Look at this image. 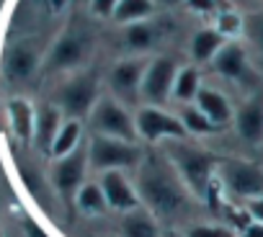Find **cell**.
I'll return each instance as SVG.
<instances>
[{"mask_svg":"<svg viewBox=\"0 0 263 237\" xmlns=\"http://www.w3.org/2000/svg\"><path fill=\"white\" fill-rule=\"evenodd\" d=\"M135 186L140 193V204L150 209L158 222H176L191 211L194 196L171 165V160L163 155H147L135 170Z\"/></svg>","mask_w":263,"mask_h":237,"instance_id":"6da1fadb","label":"cell"},{"mask_svg":"<svg viewBox=\"0 0 263 237\" xmlns=\"http://www.w3.org/2000/svg\"><path fill=\"white\" fill-rule=\"evenodd\" d=\"M160 150L171 160V165L176 168V173L191 191V196L199 201H206L212 196V183L217 181L222 157L214 155L212 150H204L186 140H165L160 145Z\"/></svg>","mask_w":263,"mask_h":237,"instance_id":"7a4b0ae2","label":"cell"},{"mask_svg":"<svg viewBox=\"0 0 263 237\" xmlns=\"http://www.w3.org/2000/svg\"><path fill=\"white\" fill-rule=\"evenodd\" d=\"M85 147H88L90 170H98V173H108V170L129 173V170H137L140 163L145 160V150L140 147V142H126L116 137L93 134Z\"/></svg>","mask_w":263,"mask_h":237,"instance_id":"3957f363","label":"cell"},{"mask_svg":"<svg viewBox=\"0 0 263 237\" xmlns=\"http://www.w3.org/2000/svg\"><path fill=\"white\" fill-rule=\"evenodd\" d=\"M217 183L222 186L230 201L245 204L250 199L263 196V168L250 160L222 157L219 170H217Z\"/></svg>","mask_w":263,"mask_h":237,"instance_id":"277c9868","label":"cell"},{"mask_svg":"<svg viewBox=\"0 0 263 237\" xmlns=\"http://www.w3.org/2000/svg\"><path fill=\"white\" fill-rule=\"evenodd\" d=\"M88 122H90L93 134L116 137V140H126V142H140L135 113L129 111V106L116 101L114 95H101L98 98L96 108L88 116Z\"/></svg>","mask_w":263,"mask_h":237,"instance_id":"5b68a950","label":"cell"},{"mask_svg":"<svg viewBox=\"0 0 263 237\" xmlns=\"http://www.w3.org/2000/svg\"><path fill=\"white\" fill-rule=\"evenodd\" d=\"M140 142L163 145L165 140H186L189 132L181 122V116L165 111L163 106H140L135 113Z\"/></svg>","mask_w":263,"mask_h":237,"instance_id":"8992f818","label":"cell"},{"mask_svg":"<svg viewBox=\"0 0 263 237\" xmlns=\"http://www.w3.org/2000/svg\"><path fill=\"white\" fill-rule=\"evenodd\" d=\"M147 65H150V60L142 57V54H135V57H126V60L114 62L111 70H108L111 95L116 101H121L124 106L140 103L142 101V80H145Z\"/></svg>","mask_w":263,"mask_h":237,"instance_id":"52a82bcc","label":"cell"},{"mask_svg":"<svg viewBox=\"0 0 263 237\" xmlns=\"http://www.w3.org/2000/svg\"><path fill=\"white\" fill-rule=\"evenodd\" d=\"M101 93H98V80L90 72H80L72 80H67L60 93H57V103L60 108L70 116V118H88L90 111L96 108Z\"/></svg>","mask_w":263,"mask_h":237,"instance_id":"ba28073f","label":"cell"},{"mask_svg":"<svg viewBox=\"0 0 263 237\" xmlns=\"http://www.w3.org/2000/svg\"><path fill=\"white\" fill-rule=\"evenodd\" d=\"M178 75V65L171 57H153L142 80V101L145 106H165L173 98V83Z\"/></svg>","mask_w":263,"mask_h":237,"instance_id":"9c48e42d","label":"cell"},{"mask_svg":"<svg viewBox=\"0 0 263 237\" xmlns=\"http://www.w3.org/2000/svg\"><path fill=\"white\" fill-rule=\"evenodd\" d=\"M212 67L219 77H224L230 83H237V85H255L258 83V77H255V72L248 62L245 47L237 44V42H227L219 49V54L214 57Z\"/></svg>","mask_w":263,"mask_h":237,"instance_id":"30bf717a","label":"cell"},{"mask_svg":"<svg viewBox=\"0 0 263 237\" xmlns=\"http://www.w3.org/2000/svg\"><path fill=\"white\" fill-rule=\"evenodd\" d=\"M232 127H235V132L242 142H248V145H260L263 142V90L260 88H255L235 108Z\"/></svg>","mask_w":263,"mask_h":237,"instance_id":"8fae6325","label":"cell"},{"mask_svg":"<svg viewBox=\"0 0 263 237\" xmlns=\"http://www.w3.org/2000/svg\"><path fill=\"white\" fill-rule=\"evenodd\" d=\"M90 170V163H88V147H78L75 152H70L67 157H60L54 160V168H52V181L57 186L60 193L65 196H75L80 191V186L85 183V173Z\"/></svg>","mask_w":263,"mask_h":237,"instance_id":"7c38bea8","label":"cell"},{"mask_svg":"<svg viewBox=\"0 0 263 237\" xmlns=\"http://www.w3.org/2000/svg\"><path fill=\"white\" fill-rule=\"evenodd\" d=\"M101 188H103V196L108 201V209H114L119 214L132 211V209L140 206L137 186H135V181L129 178V173H124V170L101 173Z\"/></svg>","mask_w":263,"mask_h":237,"instance_id":"4fadbf2b","label":"cell"},{"mask_svg":"<svg viewBox=\"0 0 263 237\" xmlns=\"http://www.w3.org/2000/svg\"><path fill=\"white\" fill-rule=\"evenodd\" d=\"M88 54V42L83 34H65L49 52V70H72L78 67Z\"/></svg>","mask_w":263,"mask_h":237,"instance_id":"5bb4252c","label":"cell"},{"mask_svg":"<svg viewBox=\"0 0 263 237\" xmlns=\"http://www.w3.org/2000/svg\"><path fill=\"white\" fill-rule=\"evenodd\" d=\"M194 103L199 106V111L209 118V122H212L217 129L232 124L235 108H232V103L227 101V95L219 93L217 88H206V85H201V90H199V95H196Z\"/></svg>","mask_w":263,"mask_h":237,"instance_id":"9a60e30c","label":"cell"},{"mask_svg":"<svg viewBox=\"0 0 263 237\" xmlns=\"http://www.w3.org/2000/svg\"><path fill=\"white\" fill-rule=\"evenodd\" d=\"M119 229H121V237H163L158 216L142 204L137 209L121 214Z\"/></svg>","mask_w":263,"mask_h":237,"instance_id":"2e32d148","label":"cell"},{"mask_svg":"<svg viewBox=\"0 0 263 237\" xmlns=\"http://www.w3.org/2000/svg\"><path fill=\"white\" fill-rule=\"evenodd\" d=\"M224 44H227V39L217 29H199L191 39V57L199 65H212Z\"/></svg>","mask_w":263,"mask_h":237,"instance_id":"e0dca14e","label":"cell"},{"mask_svg":"<svg viewBox=\"0 0 263 237\" xmlns=\"http://www.w3.org/2000/svg\"><path fill=\"white\" fill-rule=\"evenodd\" d=\"M62 124L65 122H62V108L60 106H42L39 113H36V132H34L39 147H44L49 152L57 132L62 129Z\"/></svg>","mask_w":263,"mask_h":237,"instance_id":"ac0fdd59","label":"cell"},{"mask_svg":"<svg viewBox=\"0 0 263 237\" xmlns=\"http://www.w3.org/2000/svg\"><path fill=\"white\" fill-rule=\"evenodd\" d=\"M80 140H83V122H78V118H67V122L62 124V129L57 132L54 142H52L49 155L54 160L67 157L70 152H75L80 147Z\"/></svg>","mask_w":263,"mask_h":237,"instance_id":"d6986e66","label":"cell"},{"mask_svg":"<svg viewBox=\"0 0 263 237\" xmlns=\"http://www.w3.org/2000/svg\"><path fill=\"white\" fill-rule=\"evenodd\" d=\"M201 90V75L196 67H178V75H176V83H173V101H178L181 106L186 103H194L196 95Z\"/></svg>","mask_w":263,"mask_h":237,"instance_id":"ffe728a7","label":"cell"},{"mask_svg":"<svg viewBox=\"0 0 263 237\" xmlns=\"http://www.w3.org/2000/svg\"><path fill=\"white\" fill-rule=\"evenodd\" d=\"M153 13H155V3H153V0H119L114 21L121 24V26H129V24L150 21Z\"/></svg>","mask_w":263,"mask_h":237,"instance_id":"44dd1931","label":"cell"},{"mask_svg":"<svg viewBox=\"0 0 263 237\" xmlns=\"http://www.w3.org/2000/svg\"><path fill=\"white\" fill-rule=\"evenodd\" d=\"M8 113H11V124H13L16 137H21V140H31L34 132H36V113H34V108H31L26 101L16 98V101H11Z\"/></svg>","mask_w":263,"mask_h":237,"instance_id":"7402d4cb","label":"cell"},{"mask_svg":"<svg viewBox=\"0 0 263 237\" xmlns=\"http://www.w3.org/2000/svg\"><path fill=\"white\" fill-rule=\"evenodd\" d=\"M158 34H155V26L150 21H140V24H129L124 26V44L126 49H132L135 54H142L147 49H153Z\"/></svg>","mask_w":263,"mask_h":237,"instance_id":"603a6c76","label":"cell"},{"mask_svg":"<svg viewBox=\"0 0 263 237\" xmlns=\"http://www.w3.org/2000/svg\"><path fill=\"white\" fill-rule=\"evenodd\" d=\"M34 67H36V52H34L29 44H18V47H13V49L8 52L6 70H8L11 77L24 80V77H29V75L34 72Z\"/></svg>","mask_w":263,"mask_h":237,"instance_id":"cb8c5ba5","label":"cell"},{"mask_svg":"<svg viewBox=\"0 0 263 237\" xmlns=\"http://www.w3.org/2000/svg\"><path fill=\"white\" fill-rule=\"evenodd\" d=\"M75 204L80 211L85 214H103L108 209V201L103 196V188L101 183H83L80 191L75 193Z\"/></svg>","mask_w":263,"mask_h":237,"instance_id":"d4e9b609","label":"cell"},{"mask_svg":"<svg viewBox=\"0 0 263 237\" xmlns=\"http://www.w3.org/2000/svg\"><path fill=\"white\" fill-rule=\"evenodd\" d=\"M181 122H183V127H186L189 134H214L217 132V127L199 111L196 103H186L181 108Z\"/></svg>","mask_w":263,"mask_h":237,"instance_id":"484cf974","label":"cell"},{"mask_svg":"<svg viewBox=\"0 0 263 237\" xmlns=\"http://www.w3.org/2000/svg\"><path fill=\"white\" fill-rule=\"evenodd\" d=\"M242 36L245 42L263 54V11L242 16Z\"/></svg>","mask_w":263,"mask_h":237,"instance_id":"4316f807","label":"cell"},{"mask_svg":"<svg viewBox=\"0 0 263 237\" xmlns=\"http://www.w3.org/2000/svg\"><path fill=\"white\" fill-rule=\"evenodd\" d=\"M186 237H237L232 227L224 224H191L186 229Z\"/></svg>","mask_w":263,"mask_h":237,"instance_id":"83f0119b","label":"cell"},{"mask_svg":"<svg viewBox=\"0 0 263 237\" xmlns=\"http://www.w3.org/2000/svg\"><path fill=\"white\" fill-rule=\"evenodd\" d=\"M217 31L230 39V36H242V16L232 13V11H224L219 18H217Z\"/></svg>","mask_w":263,"mask_h":237,"instance_id":"f1b7e54d","label":"cell"},{"mask_svg":"<svg viewBox=\"0 0 263 237\" xmlns=\"http://www.w3.org/2000/svg\"><path fill=\"white\" fill-rule=\"evenodd\" d=\"M116 6H119V0H90V11L98 18H114Z\"/></svg>","mask_w":263,"mask_h":237,"instance_id":"f546056e","label":"cell"},{"mask_svg":"<svg viewBox=\"0 0 263 237\" xmlns=\"http://www.w3.org/2000/svg\"><path fill=\"white\" fill-rule=\"evenodd\" d=\"M242 206H245V211L250 214V219H253V222H260V224H263V196L250 199V201H245Z\"/></svg>","mask_w":263,"mask_h":237,"instance_id":"4dcf8cb0","label":"cell"},{"mask_svg":"<svg viewBox=\"0 0 263 237\" xmlns=\"http://www.w3.org/2000/svg\"><path fill=\"white\" fill-rule=\"evenodd\" d=\"M186 6L199 11V13H212L214 11V0H186Z\"/></svg>","mask_w":263,"mask_h":237,"instance_id":"1f68e13d","label":"cell"},{"mask_svg":"<svg viewBox=\"0 0 263 237\" xmlns=\"http://www.w3.org/2000/svg\"><path fill=\"white\" fill-rule=\"evenodd\" d=\"M237 237H263V224L260 222H250L248 227H242L237 232Z\"/></svg>","mask_w":263,"mask_h":237,"instance_id":"d6a6232c","label":"cell"},{"mask_svg":"<svg viewBox=\"0 0 263 237\" xmlns=\"http://www.w3.org/2000/svg\"><path fill=\"white\" fill-rule=\"evenodd\" d=\"M26 232H29V237H49V234H47V232H44L34 219H29V222H26Z\"/></svg>","mask_w":263,"mask_h":237,"instance_id":"836d02e7","label":"cell"},{"mask_svg":"<svg viewBox=\"0 0 263 237\" xmlns=\"http://www.w3.org/2000/svg\"><path fill=\"white\" fill-rule=\"evenodd\" d=\"M155 6H165V8H176V6H181V3H186V0H153Z\"/></svg>","mask_w":263,"mask_h":237,"instance_id":"e575fe53","label":"cell"},{"mask_svg":"<svg viewBox=\"0 0 263 237\" xmlns=\"http://www.w3.org/2000/svg\"><path fill=\"white\" fill-rule=\"evenodd\" d=\"M163 237H186V232H176V229H165Z\"/></svg>","mask_w":263,"mask_h":237,"instance_id":"d590c367","label":"cell"}]
</instances>
